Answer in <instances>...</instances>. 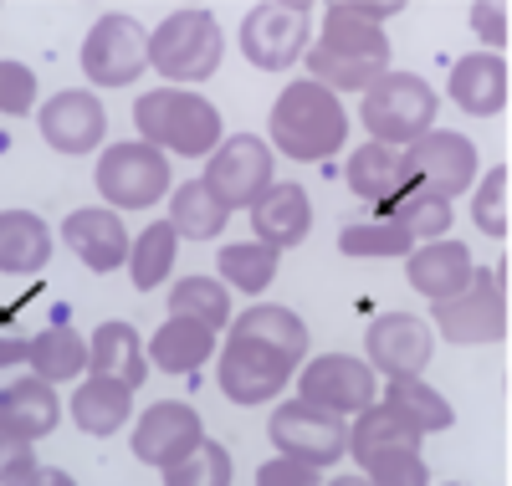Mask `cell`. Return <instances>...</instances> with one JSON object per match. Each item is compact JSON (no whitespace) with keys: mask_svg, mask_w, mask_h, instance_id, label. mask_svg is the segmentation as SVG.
Wrapping results in <instances>:
<instances>
[{"mask_svg":"<svg viewBox=\"0 0 512 486\" xmlns=\"http://www.w3.org/2000/svg\"><path fill=\"white\" fill-rule=\"evenodd\" d=\"M303 359H308V323L292 307L262 302L231 323V338L221 348V389L231 405H267L287 389Z\"/></svg>","mask_w":512,"mask_h":486,"instance_id":"obj_1","label":"cell"},{"mask_svg":"<svg viewBox=\"0 0 512 486\" xmlns=\"http://www.w3.org/2000/svg\"><path fill=\"white\" fill-rule=\"evenodd\" d=\"M400 6H328L323 16V36L308 52V72L328 93H369V87L390 72V36L379 31V21H390Z\"/></svg>","mask_w":512,"mask_h":486,"instance_id":"obj_2","label":"cell"},{"mask_svg":"<svg viewBox=\"0 0 512 486\" xmlns=\"http://www.w3.org/2000/svg\"><path fill=\"white\" fill-rule=\"evenodd\" d=\"M344 139H349V113L328 87H318L313 77L282 87V98L272 103V144L287 159L318 164L344 149Z\"/></svg>","mask_w":512,"mask_h":486,"instance_id":"obj_3","label":"cell"},{"mask_svg":"<svg viewBox=\"0 0 512 486\" xmlns=\"http://www.w3.org/2000/svg\"><path fill=\"white\" fill-rule=\"evenodd\" d=\"M134 123L149 149L159 154H185V159H205L221 149V113L216 103H205L190 87H159L134 103Z\"/></svg>","mask_w":512,"mask_h":486,"instance_id":"obj_4","label":"cell"},{"mask_svg":"<svg viewBox=\"0 0 512 486\" xmlns=\"http://www.w3.org/2000/svg\"><path fill=\"white\" fill-rule=\"evenodd\" d=\"M436 123V93L410 72H384L364 93V128L384 149H410L431 134Z\"/></svg>","mask_w":512,"mask_h":486,"instance_id":"obj_5","label":"cell"},{"mask_svg":"<svg viewBox=\"0 0 512 486\" xmlns=\"http://www.w3.org/2000/svg\"><path fill=\"white\" fill-rule=\"evenodd\" d=\"M221 26L210 11H175L154 36H149V62L169 82H205L221 67Z\"/></svg>","mask_w":512,"mask_h":486,"instance_id":"obj_6","label":"cell"},{"mask_svg":"<svg viewBox=\"0 0 512 486\" xmlns=\"http://www.w3.org/2000/svg\"><path fill=\"white\" fill-rule=\"evenodd\" d=\"M431 323H441V333L451 343H502L507 338V267H482L472 272L466 292L431 302Z\"/></svg>","mask_w":512,"mask_h":486,"instance_id":"obj_7","label":"cell"},{"mask_svg":"<svg viewBox=\"0 0 512 486\" xmlns=\"http://www.w3.org/2000/svg\"><path fill=\"white\" fill-rule=\"evenodd\" d=\"M272 446L287 461H303V466L323 471L338 456H349V425H344V415H333V410L287 400V405L272 410Z\"/></svg>","mask_w":512,"mask_h":486,"instance_id":"obj_8","label":"cell"},{"mask_svg":"<svg viewBox=\"0 0 512 486\" xmlns=\"http://www.w3.org/2000/svg\"><path fill=\"white\" fill-rule=\"evenodd\" d=\"M308 21L313 11L303 0H267L241 21V52L262 72H287L308 47Z\"/></svg>","mask_w":512,"mask_h":486,"instance_id":"obj_9","label":"cell"},{"mask_svg":"<svg viewBox=\"0 0 512 486\" xmlns=\"http://www.w3.org/2000/svg\"><path fill=\"white\" fill-rule=\"evenodd\" d=\"M169 190V159L149 144H113L98 159V195L113 210H149Z\"/></svg>","mask_w":512,"mask_h":486,"instance_id":"obj_10","label":"cell"},{"mask_svg":"<svg viewBox=\"0 0 512 486\" xmlns=\"http://www.w3.org/2000/svg\"><path fill=\"white\" fill-rule=\"evenodd\" d=\"M210 195H216L226 210H251L272 190V149L251 134H236L226 139L205 164V180H200Z\"/></svg>","mask_w":512,"mask_h":486,"instance_id":"obj_11","label":"cell"},{"mask_svg":"<svg viewBox=\"0 0 512 486\" xmlns=\"http://www.w3.org/2000/svg\"><path fill=\"white\" fill-rule=\"evenodd\" d=\"M297 400L333 410V415H354L374 405V369L354 353H323V359L303 364L297 374Z\"/></svg>","mask_w":512,"mask_h":486,"instance_id":"obj_12","label":"cell"},{"mask_svg":"<svg viewBox=\"0 0 512 486\" xmlns=\"http://www.w3.org/2000/svg\"><path fill=\"white\" fill-rule=\"evenodd\" d=\"M149 67V36L134 16H103L82 41V72L98 87H128Z\"/></svg>","mask_w":512,"mask_h":486,"instance_id":"obj_13","label":"cell"},{"mask_svg":"<svg viewBox=\"0 0 512 486\" xmlns=\"http://www.w3.org/2000/svg\"><path fill=\"white\" fill-rule=\"evenodd\" d=\"M405 164L415 174V185L436 190V195H461L477 180V144L466 134H451V128H431L425 139H415L405 149Z\"/></svg>","mask_w":512,"mask_h":486,"instance_id":"obj_14","label":"cell"},{"mask_svg":"<svg viewBox=\"0 0 512 486\" xmlns=\"http://www.w3.org/2000/svg\"><path fill=\"white\" fill-rule=\"evenodd\" d=\"M369 369L384 379H420V369L431 364V328L415 313H379L364 333Z\"/></svg>","mask_w":512,"mask_h":486,"instance_id":"obj_15","label":"cell"},{"mask_svg":"<svg viewBox=\"0 0 512 486\" xmlns=\"http://www.w3.org/2000/svg\"><path fill=\"white\" fill-rule=\"evenodd\" d=\"M200 440H205L200 415L190 405H180V400H164V405H149L139 415V425H134V456L144 466L169 471V466H180Z\"/></svg>","mask_w":512,"mask_h":486,"instance_id":"obj_16","label":"cell"},{"mask_svg":"<svg viewBox=\"0 0 512 486\" xmlns=\"http://www.w3.org/2000/svg\"><path fill=\"white\" fill-rule=\"evenodd\" d=\"M36 128H41V139H47L57 154H88L103 144V128H108V113L93 93H57L41 103L36 113Z\"/></svg>","mask_w":512,"mask_h":486,"instance_id":"obj_17","label":"cell"},{"mask_svg":"<svg viewBox=\"0 0 512 486\" xmlns=\"http://www.w3.org/2000/svg\"><path fill=\"white\" fill-rule=\"evenodd\" d=\"M251 231L262 246L272 251H292L303 246L308 231H313V205H308V190L303 185H272L262 200L251 205Z\"/></svg>","mask_w":512,"mask_h":486,"instance_id":"obj_18","label":"cell"},{"mask_svg":"<svg viewBox=\"0 0 512 486\" xmlns=\"http://www.w3.org/2000/svg\"><path fill=\"white\" fill-rule=\"evenodd\" d=\"M62 420V400L52 394L47 379H16L0 389V435H11V440H41V435H52Z\"/></svg>","mask_w":512,"mask_h":486,"instance_id":"obj_19","label":"cell"},{"mask_svg":"<svg viewBox=\"0 0 512 486\" xmlns=\"http://www.w3.org/2000/svg\"><path fill=\"white\" fill-rule=\"evenodd\" d=\"M344 180H349V190H354L359 200H369V205H379V210H390V205L415 185V174H410V164H405L400 149L364 144V149H354V159H349V169H344Z\"/></svg>","mask_w":512,"mask_h":486,"instance_id":"obj_20","label":"cell"},{"mask_svg":"<svg viewBox=\"0 0 512 486\" xmlns=\"http://www.w3.org/2000/svg\"><path fill=\"white\" fill-rule=\"evenodd\" d=\"M62 241L82 256V267L113 272V267H123L128 241H134V236L123 231V220L113 210H72L67 226H62Z\"/></svg>","mask_w":512,"mask_h":486,"instance_id":"obj_21","label":"cell"},{"mask_svg":"<svg viewBox=\"0 0 512 486\" xmlns=\"http://www.w3.org/2000/svg\"><path fill=\"white\" fill-rule=\"evenodd\" d=\"M405 261H410V287L420 297H431V302H446V297L466 292V282H472V272H477L472 251H466L461 241H425Z\"/></svg>","mask_w":512,"mask_h":486,"instance_id":"obj_22","label":"cell"},{"mask_svg":"<svg viewBox=\"0 0 512 486\" xmlns=\"http://www.w3.org/2000/svg\"><path fill=\"white\" fill-rule=\"evenodd\" d=\"M451 103L472 118H492L507 108V62L497 52H472L451 67Z\"/></svg>","mask_w":512,"mask_h":486,"instance_id":"obj_23","label":"cell"},{"mask_svg":"<svg viewBox=\"0 0 512 486\" xmlns=\"http://www.w3.org/2000/svg\"><path fill=\"white\" fill-rule=\"evenodd\" d=\"M52 256V231L47 220L31 210H0V272L11 277H31L47 267Z\"/></svg>","mask_w":512,"mask_h":486,"instance_id":"obj_24","label":"cell"},{"mask_svg":"<svg viewBox=\"0 0 512 486\" xmlns=\"http://www.w3.org/2000/svg\"><path fill=\"white\" fill-rule=\"evenodd\" d=\"M134 415V389L118 384V379H82V389L72 394V420L82 435H113L123 430V420Z\"/></svg>","mask_w":512,"mask_h":486,"instance_id":"obj_25","label":"cell"},{"mask_svg":"<svg viewBox=\"0 0 512 486\" xmlns=\"http://www.w3.org/2000/svg\"><path fill=\"white\" fill-rule=\"evenodd\" d=\"M88 369L103 374V379H118L128 389H139L144 374H149V359H144V343L128 323H103L88 343Z\"/></svg>","mask_w":512,"mask_h":486,"instance_id":"obj_26","label":"cell"},{"mask_svg":"<svg viewBox=\"0 0 512 486\" xmlns=\"http://www.w3.org/2000/svg\"><path fill=\"white\" fill-rule=\"evenodd\" d=\"M210 353H216V333L205 323L169 318V323H159V333L149 343V364H159L164 374H195Z\"/></svg>","mask_w":512,"mask_h":486,"instance_id":"obj_27","label":"cell"},{"mask_svg":"<svg viewBox=\"0 0 512 486\" xmlns=\"http://www.w3.org/2000/svg\"><path fill=\"white\" fill-rule=\"evenodd\" d=\"M349 451H354V461H369L379 451H420V430L405 415H395L390 405H369L349 425Z\"/></svg>","mask_w":512,"mask_h":486,"instance_id":"obj_28","label":"cell"},{"mask_svg":"<svg viewBox=\"0 0 512 486\" xmlns=\"http://www.w3.org/2000/svg\"><path fill=\"white\" fill-rule=\"evenodd\" d=\"M26 364L36 369V379H47V384L77 379L82 369H88V343H82L67 323H57V328H47V333H36V338H31Z\"/></svg>","mask_w":512,"mask_h":486,"instance_id":"obj_29","label":"cell"},{"mask_svg":"<svg viewBox=\"0 0 512 486\" xmlns=\"http://www.w3.org/2000/svg\"><path fill=\"white\" fill-rule=\"evenodd\" d=\"M226 205L210 195L200 180L180 185L175 200H169V226H175V236H190V241H216L226 231Z\"/></svg>","mask_w":512,"mask_h":486,"instance_id":"obj_30","label":"cell"},{"mask_svg":"<svg viewBox=\"0 0 512 486\" xmlns=\"http://www.w3.org/2000/svg\"><path fill=\"white\" fill-rule=\"evenodd\" d=\"M175 251H180V236H175L169 220H154L144 236L128 241V277H134V287L154 292L169 277V267H175Z\"/></svg>","mask_w":512,"mask_h":486,"instance_id":"obj_31","label":"cell"},{"mask_svg":"<svg viewBox=\"0 0 512 486\" xmlns=\"http://www.w3.org/2000/svg\"><path fill=\"white\" fill-rule=\"evenodd\" d=\"M390 215H395V226H400L410 241H441V236L451 231V200L436 195V190H425V185H410V190L390 205Z\"/></svg>","mask_w":512,"mask_h":486,"instance_id":"obj_32","label":"cell"},{"mask_svg":"<svg viewBox=\"0 0 512 486\" xmlns=\"http://www.w3.org/2000/svg\"><path fill=\"white\" fill-rule=\"evenodd\" d=\"M384 405H390L395 415H405L420 435H436V430H451V405L441 400V394L431 384L420 379H390V389H384Z\"/></svg>","mask_w":512,"mask_h":486,"instance_id":"obj_33","label":"cell"},{"mask_svg":"<svg viewBox=\"0 0 512 486\" xmlns=\"http://www.w3.org/2000/svg\"><path fill=\"white\" fill-rule=\"evenodd\" d=\"M169 313L175 318H190V323H205L210 333L231 323V292L221 282H205V277H185L169 292Z\"/></svg>","mask_w":512,"mask_h":486,"instance_id":"obj_34","label":"cell"},{"mask_svg":"<svg viewBox=\"0 0 512 486\" xmlns=\"http://www.w3.org/2000/svg\"><path fill=\"white\" fill-rule=\"evenodd\" d=\"M216 267H221V277H226L231 287L262 292V287H272V277H277V251L262 246V241H231V246H221Z\"/></svg>","mask_w":512,"mask_h":486,"instance_id":"obj_35","label":"cell"},{"mask_svg":"<svg viewBox=\"0 0 512 486\" xmlns=\"http://www.w3.org/2000/svg\"><path fill=\"white\" fill-rule=\"evenodd\" d=\"M164 486H231V451L216 440H200V446L164 471Z\"/></svg>","mask_w":512,"mask_h":486,"instance_id":"obj_36","label":"cell"},{"mask_svg":"<svg viewBox=\"0 0 512 486\" xmlns=\"http://www.w3.org/2000/svg\"><path fill=\"white\" fill-rule=\"evenodd\" d=\"M338 251L344 256H410L415 241L395 226V220H369V226H344L338 231Z\"/></svg>","mask_w":512,"mask_h":486,"instance_id":"obj_37","label":"cell"},{"mask_svg":"<svg viewBox=\"0 0 512 486\" xmlns=\"http://www.w3.org/2000/svg\"><path fill=\"white\" fill-rule=\"evenodd\" d=\"M369 471V486H431L420 451H379L369 461H359Z\"/></svg>","mask_w":512,"mask_h":486,"instance_id":"obj_38","label":"cell"},{"mask_svg":"<svg viewBox=\"0 0 512 486\" xmlns=\"http://www.w3.org/2000/svg\"><path fill=\"white\" fill-rule=\"evenodd\" d=\"M507 164H497L487 180H482V190H477V200H472V215H477V226L492 236V241H502L507 236Z\"/></svg>","mask_w":512,"mask_h":486,"instance_id":"obj_39","label":"cell"},{"mask_svg":"<svg viewBox=\"0 0 512 486\" xmlns=\"http://www.w3.org/2000/svg\"><path fill=\"white\" fill-rule=\"evenodd\" d=\"M36 108V72L26 62H0V113L21 118Z\"/></svg>","mask_w":512,"mask_h":486,"instance_id":"obj_40","label":"cell"},{"mask_svg":"<svg viewBox=\"0 0 512 486\" xmlns=\"http://www.w3.org/2000/svg\"><path fill=\"white\" fill-rule=\"evenodd\" d=\"M31 476H36L31 440H11V435H0V486H26Z\"/></svg>","mask_w":512,"mask_h":486,"instance_id":"obj_41","label":"cell"},{"mask_svg":"<svg viewBox=\"0 0 512 486\" xmlns=\"http://www.w3.org/2000/svg\"><path fill=\"white\" fill-rule=\"evenodd\" d=\"M256 486H318V471L303 466V461L277 456V461H267L262 471H256Z\"/></svg>","mask_w":512,"mask_h":486,"instance_id":"obj_42","label":"cell"},{"mask_svg":"<svg viewBox=\"0 0 512 486\" xmlns=\"http://www.w3.org/2000/svg\"><path fill=\"white\" fill-rule=\"evenodd\" d=\"M472 26L487 47H507V6H472Z\"/></svg>","mask_w":512,"mask_h":486,"instance_id":"obj_43","label":"cell"},{"mask_svg":"<svg viewBox=\"0 0 512 486\" xmlns=\"http://www.w3.org/2000/svg\"><path fill=\"white\" fill-rule=\"evenodd\" d=\"M26 353H31V338H0V369H6V364H26Z\"/></svg>","mask_w":512,"mask_h":486,"instance_id":"obj_44","label":"cell"},{"mask_svg":"<svg viewBox=\"0 0 512 486\" xmlns=\"http://www.w3.org/2000/svg\"><path fill=\"white\" fill-rule=\"evenodd\" d=\"M26 486H77L67 471H57V466H36V476L26 481Z\"/></svg>","mask_w":512,"mask_h":486,"instance_id":"obj_45","label":"cell"},{"mask_svg":"<svg viewBox=\"0 0 512 486\" xmlns=\"http://www.w3.org/2000/svg\"><path fill=\"white\" fill-rule=\"evenodd\" d=\"M328 486H369L364 476H338V481H328Z\"/></svg>","mask_w":512,"mask_h":486,"instance_id":"obj_46","label":"cell"},{"mask_svg":"<svg viewBox=\"0 0 512 486\" xmlns=\"http://www.w3.org/2000/svg\"><path fill=\"white\" fill-rule=\"evenodd\" d=\"M451 486H461V481H451Z\"/></svg>","mask_w":512,"mask_h":486,"instance_id":"obj_47","label":"cell"}]
</instances>
